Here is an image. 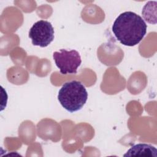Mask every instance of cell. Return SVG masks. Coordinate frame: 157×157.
I'll return each mask as SVG.
<instances>
[{
	"label": "cell",
	"instance_id": "1",
	"mask_svg": "<svg viewBox=\"0 0 157 157\" xmlns=\"http://www.w3.org/2000/svg\"><path fill=\"white\" fill-rule=\"evenodd\" d=\"M147 26L137 13L126 11L120 13L114 21L112 32L123 45L132 47L138 44L147 33Z\"/></svg>",
	"mask_w": 157,
	"mask_h": 157
},
{
	"label": "cell",
	"instance_id": "2",
	"mask_svg": "<svg viewBox=\"0 0 157 157\" xmlns=\"http://www.w3.org/2000/svg\"><path fill=\"white\" fill-rule=\"evenodd\" d=\"M58 99L62 107L72 113L80 110L88 99V92L79 81L72 80L64 83L59 89Z\"/></svg>",
	"mask_w": 157,
	"mask_h": 157
},
{
	"label": "cell",
	"instance_id": "3",
	"mask_svg": "<svg viewBox=\"0 0 157 157\" xmlns=\"http://www.w3.org/2000/svg\"><path fill=\"white\" fill-rule=\"evenodd\" d=\"M53 58L56 66L63 74H76L82 63L79 53L75 50L61 49L59 52L53 53Z\"/></svg>",
	"mask_w": 157,
	"mask_h": 157
},
{
	"label": "cell",
	"instance_id": "4",
	"mask_svg": "<svg viewBox=\"0 0 157 157\" xmlns=\"http://www.w3.org/2000/svg\"><path fill=\"white\" fill-rule=\"evenodd\" d=\"M54 29L50 22L40 20L30 28L29 37L32 44L40 47H47L54 39Z\"/></svg>",
	"mask_w": 157,
	"mask_h": 157
},
{
	"label": "cell",
	"instance_id": "5",
	"mask_svg": "<svg viewBox=\"0 0 157 157\" xmlns=\"http://www.w3.org/2000/svg\"><path fill=\"white\" fill-rule=\"evenodd\" d=\"M124 156L157 157V150L150 144H138L131 147Z\"/></svg>",
	"mask_w": 157,
	"mask_h": 157
}]
</instances>
